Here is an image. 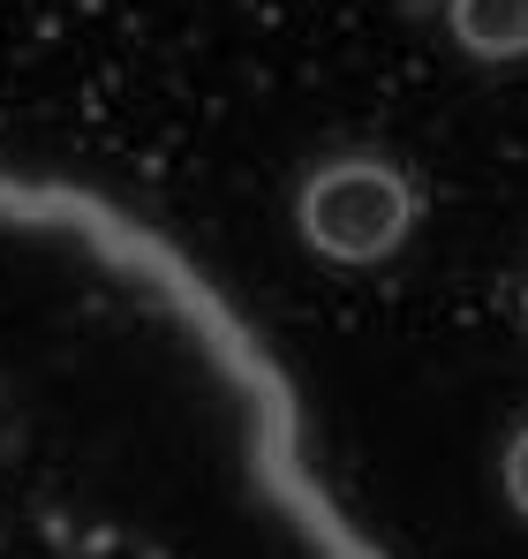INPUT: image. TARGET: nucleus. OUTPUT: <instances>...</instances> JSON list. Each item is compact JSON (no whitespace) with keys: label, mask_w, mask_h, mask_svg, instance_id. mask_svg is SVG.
Returning a JSON list of instances; mask_svg holds the SVG:
<instances>
[{"label":"nucleus","mask_w":528,"mask_h":559,"mask_svg":"<svg viewBox=\"0 0 528 559\" xmlns=\"http://www.w3.org/2000/svg\"><path fill=\"white\" fill-rule=\"evenodd\" d=\"M453 38L483 61L528 53V0H453Z\"/></svg>","instance_id":"f03ea898"},{"label":"nucleus","mask_w":528,"mask_h":559,"mask_svg":"<svg viewBox=\"0 0 528 559\" xmlns=\"http://www.w3.org/2000/svg\"><path fill=\"white\" fill-rule=\"evenodd\" d=\"M506 491H514V507L528 514V439H514V454H506Z\"/></svg>","instance_id":"7ed1b4c3"},{"label":"nucleus","mask_w":528,"mask_h":559,"mask_svg":"<svg viewBox=\"0 0 528 559\" xmlns=\"http://www.w3.org/2000/svg\"><path fill=\"white\" fill-rule=\"evenodd\" d=\"M408 219H416L408 182H400L393 167H370V159L325 167L317 182L302 189V235H310L325 258H340V265L385 258V250L408 235Z\"/></svg>","instance_id":"f257e3e1"}]
</instances>
